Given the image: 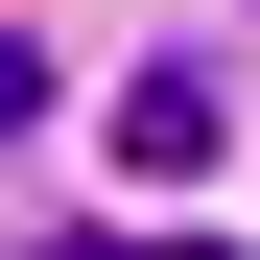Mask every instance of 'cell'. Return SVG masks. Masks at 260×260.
<instances>
[{"mask_svg": "<svg viewBox=\"0 0 260 260\" xmlns=\"http://www.w3.org/2000/svg\"><path fill=\"white\" fill-rule=\"evenodd\" d=\"M118 166H142V189H189V166H213V71H189V48L118 71Z\"/></svg>", "mask_w": 260, "mask_h": 260, "instance_id": "cell-1", "label": "cell"}, {"mask_svg": "<svg viewBox=\"0 0 260 260\" xmlns=\"http://www.w3.org/2000/svg\"><path fill=\"white\" fill-rule=\"evenodd\" d=\"M48 260H237V237H48Z\"/></svg>", "mask_w": 260, "mask_h": 260, "instance_id": "cell-2", "label": "cell"}]
</instances>
